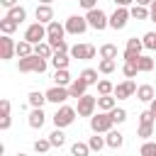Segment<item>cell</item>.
<instances>
[{
	"label": "cell",
	"instance_id": "6da1fadb",
	"mask_svg": "<svg viewBox=\"0 0 156 156\" xmlns=\"http://www.w3.org/2000/svg\"><path fill=\"white\" fill-rule=\"evenodd\" d=\"M76 115H78L76 107H71V105H58L56 112L51 115V122H54L56 129H63V127H68V124L76 122Z\"/></svg>",
	"mask_w": 156,
	"mask_h": 156
},
{
	"label": "cell",
	"instance_id": "7a4b0ae2",
	"mask_svg": "<svg viewBox=\"0 0 156 156\" xmlns=\"http://www.w3.org/2000/svg\"><path fill=\"white\" fill-rule=\"evenodd\" d=\"M46 66H49V61L41 58V56H37V54H32L27 58H20V63H17L20 73H44Z\"/></svg>",
	"mask_w": 156,
	"mask_h": 156
},
{
	"label": "cell",
	"instance_id": "3957f363",
	"mask_svg": "<svg viewBox=\"0 0 156 156\" xmlns=\"http://www.w3.org/2000/svg\"><path fill=\"white\" fill-rule=\"evenodd\" d=\"M112 127H115V122H112L110 112H98V115L90 117V129H93V134H107V132H112Z\"/></svg>",
	"mask_w": 156,
	"mask_h": 156
},
{
	"label": "cell",
	"instance_id": "277c9868",
	"mask_svg": "<svg viewBox=\"0 0 156 156\" xmlns=\"http://www.w3.org/2000/svg\"><path fill=\"white\" fill-rule=\"evenodd\" d=\"M85 20H88V27H90V29H95V32H102V29H107V27H110V15H105L100 7H95V10L85 12Z\"/></svg>",
	"mask_w": 156,
	"mask_h": 156
},
{
	"label": "cell",
	"instance_id": "5b68a950",
	"mask_svg": "<svg viewBox=\"0 0 156 156\" xmlns=\"http://www.w3.org/2000/svg\"><path fill=\"white\" fill-rule=\"evenodd\" d=\"M63 24H66V34H73V37L85 34V29H90V27H88L85 15H71V17H68Z\"/></svg>",
	"mask_w": 156,
	"mask_h": 156
},
{
	"label": "cell",
	"instance_id": "8992f818",
	"mask_svg": "<svg viewBox=\"0 0 156 156\" xmlns=\"http://www.w3.org/2000/svg\"><path fill=\"white\" fill-rule=\"evenodd\" d=\"M24 39L29 41V44H41V41H46V24H41V22H32L27 29H24Z\"/></svg>",
	"mask_w": 156,
	"mask_h": 156
},
{
	"label": "cell",
	"instance_id": "52a82bcc",
	"mask_svg": "<svg viewBox=\"0 0 156 156\" xmlns=\"http://www.w3.org/2000/svg\"><path fill=\"white\" fill-rule=\"evenodd\" d=\"M95 107H98V95H83V98H78V117H93L95 115Z\"/></svg>",
	"mask_w": 156,
	"mask_h": 156
},
{
	"label": "cell",
	"instance_id": "ba28073f",
	"mask_svg": "<svg viewBox=\"0 0 156 156\" xmlns=\"http://www.w3.org/2000/svg\"><path fill=\"white\" fill-rule=\"evenodd\" d=\"M68 54H71V58H78V61H88V58H95L98 49H95L93 44H73Z\"/></svg>",
	"mask_w": 156,
	"mask_h": 156
},
{
	"label": "cell",
	"instance_id": "9c48e42d",
	"mask_svg": "<svg viewBox=\"0 0 156 156\" xmlns=\"http://www.w3.org/2000/svg\"><path fill=\"white\" fill-rule=\"evenodd\" d=\"M71 98V93H68V88H61V85H51L49 90H46V100L49 102H54L56 107L58 105H66V100Z\"/></svg>",
	"mask_w": 156,
	"mask_h": 156
},
{
	"label": "cell",
	"instance_id": "30bf717a",
	"mask_svg": "<svg viewBox=\"0 0 156 156\" xmlns=\"http://www.w3.org/2000/svg\"><path fill=\"white\" fill-rule=\"evenodd\" d=\"M129 7H117L112 15H110V27L112 29H124L127 27V22H129Z\"/></svg>",
	"mask_w": 156,
	"mask_h": 156
},
{
	"label": "cell",
	"instance_id": "8fae6325",
	"mask_svg": "<svg viewBox=\"0 0 156 156\" xmlns=\"http://www.w3.org/2000/svg\"><path fill=\"white\" fill-rule=\"evenodd\" d=\"M136 83L132 80V78H127V80H122L119 85H115V98L117 100H127V98H132V95H136Z\"/></svg>",
	"mask_w": 156,
	"mask_h": 156
},
{
	"label": "cell",
	"instance_id": "7c38bea8",
	"mask_svg": "<svg viewBox=\"0 0 156 156\" xmlns=\"http://www.w3.org/2000/svg\"><path fill=\"white\" fill-rule=\"evenodd\" d=\"M15 54H17V44H15L7 34H2V37H0V58H2V61H10Z\"/></svg>",
	"mask_w": 156,
	"mask_h": 156
},
{
	"label": "cell",
	"instance_id": "4fadbf2b",
	"mask_svg": "<svg viewBox=\"0 0 156 156\" xmlns=\"http://www.w3.org/2000/svg\"><path fill=\"white\" fill-rule=\"evenodd\" d=\"M34 17H37V22L49 24V22H54V7H51V5H37Z\"/></svg>",
	"mask_w": 156,
	"mask_h": 156
},
{
	"label": "cell",
	"instance_id": "5bb4252c",
	"mask_svg": "<svg viewBox=\"0 0 156 156\" xmlns=\"http://www.w3.org/2000/svg\"><path fill=\"white\" fill-rule=\"evenodd\" d=\"M68 93H71V98H83V95H88V83L78 76V78H73V83L68 85Z\"/></svg>",
	"mask_w": 156,
	"mask_h": 156
},
{
	"label": "cell",
	"instance_id": "9a60e30c",
	"mask_svg": "<svg viewBox=\"0 0 156 156\" xmlns=\"http://www.w3.org/2000/svg\"><path fill=\"white\" fill-rule=\"evenodd\" d=\"M66 37V24H61V22H49L46 24V39H63Z\"/></svg>",
	"mask_w": 156,
	"mask_h": 156
},
{
	"label": "cell",
	"instance_id": "2e32d148",
	"mask_svg": "<svg viewBox=\"0 0 156 156\" xmlns=\"http://www.w3.org/2000/svg\"><path fill=\"white\" fill-rule=\"evenodd\" d=\"M44 122H46V115H44V110H41V107L32 110V112H29V117H27V124H29L32 129H41V127H44Z\"/></svg>",
	"mask_w": 156,
	"mask_h": 156
},
{
	"label": "cell",
	"instance_id": "e0dca14e",
	"mask_svg": "<svg viewBox=\"0 0 156 156\" xmlns=\"http://www.w3.org/2000/svg\"><path fill=\"white\" fill-rule=\"evenodd\" d=\"M68 63H71V54H68V51H56V54L51 56V66H54L56 71L68 68Z\"/></svg>",
	"mask_w": 156,
	"mask_h": 156
},
{
	"label": "cell",
	"instance_id": "ac0fdd59",
	"mask_svg": "<svg viewBox=\"0 0 156 156\" xmlns=\"http://www.w3.org/2000/svg\"><path fill=\"white\" fill-rule=\"evenodd\" d=\"M117 107V98L115 95H98V110L100 112H112Z\"/></svg>",
	"mask_w": 156,
	"mask_h": 156
},
{
	"label": "cell",
	"instance_id": "d6986e66",
	"mask_svg": "<svg viewBox=\"0 0 156 156\" xmlns=\"http://www.w3.org/2000/svg\"><path fill=\"white\" fill-rule=\"evenodd\" d=\"M154 98H156V90H154V85L144 83V85H139V88H136V100H141V102H151Z\"/></svg>",
	"mask_w": 156,
	"mask_h": 156
},
{
	"label": "cell",
	"instance_id": "ffe728a7",
	"mask_svg": "<svg viewBox=\"0 0 156 156\" xmlns=\"http://www.w3.org/2000/svg\"><path fill=\"white\" fill-rule=\"evenodd\" d=\"M27 102H29L32 110H37V107H44V102H49V100H46V93H41V90H32V93L27 95Z\"/></svg>",
	"mask_w": 156,
	"mask_h": 156
},
{
	"label": "cell",
	"instance_id": "44dd1931",
	"mask_svg": "<svg viewBox=\"0 0 156 156\" xmlns=\"http://www.w3.org/2000/svg\"><path fill=\"white\" fill-rule=\"evenodd\" d=\"M105 141H107L110 149H122V144H124V134L117 132V129H112V132L105 134Z\"/></svg>",
	"mask_w": 156,
	"mask_h": 156
},
{
	"label": "cell",
	"instance_id": "7402d4cb",
	"mask_svg": "<svg viewBox=\"0 0 156 156\" xmlns=\"http://www.w3.org/2000/svg\"><path fill=\"white\" fill-rule=\"evenodd\" d=\"M73 83V78H71V73H68V68H61V71H56L54 73V85H61V88H68Z\"/></svg>",
	"mask_w": 156,
	"mask_h": 156
},
{
	"label": "cell",
	"instance_id": "603a6c76",
	"mask_svg": "<svg viewBox=\"0 0 156 156\" xmlns=\"http://www.w3.org/2000/svg\"><path fill=\"white\" fill-rule=\"evenodd\" d=\"M136 66H139V73H149V71H154L156 68V61H154V56H139V61H136Z\"/></svg>",
	"mask_w": 156,
	"mask_h": 156
},
{
	"label": "cell",
	"instance_id": "cb8c5ba5",
	"mask_svg": "<svg viewBox=\"0 0 156 156\" xmlns=\"http://www.w3.org/2000/svg\"><path fill=\"white\" fill-rule=\"evenodd\" d=\"M5 17H10V20H15L17 24H22L24 20H27V10L22 7V5H17V7H12V10H7V15Z\"/></svg>",
	"mask_w": 156,
	"mask_h": 156
},
{
	"label": "cell",
	"instance_id": "d4e9b609",
	"mask_svg": "<svg viewBox=\"0 0 156 156\" xmlns=\"http://www.w3.org/2000/svg\"><path fill=\"white\" fill-rule=\"evenodd\" d=\"M129 15H132V20H139V22H141V20H149V17H151V10H149V7L132 5V7H129Z\"/></svg>",
	"mask_w": 156,
	"mask_h": 156
},
{
	"label": "cell",
	"instance_id": "484cf974",
	"mask_svg": "<svg viewBox=\"0 0 156 156\" xmlns=\"http://www.w3.org/2000/svg\"><path fill=\"white\" fill-rule=\"evenodd\" d=\"M98 73H100L98 68H83V71H80V78H83V80H85L88 85H98V83H100Z\"/></svg>",
	"mask_w": 156,
	"mask_h": 156
},
{
	"label": "cell",
	"instance_id": "4316f807",
	"mask_svg": "<svg viewBox=\"0 0 156 156\" xmlns=\"http://www.w3.org/2000/svg\"><path fill=\"white\" fill-rule=\"evenodd\" d=\"M32 54H34V44H29L27 39L17 41V56H20V58H27V56H32Z\"/></svg>",
	"mask_w": 156,
	"mask_h": 156
},
{
	"label": "cell",
	"instance_id": "83f0119b",
	"mask_svg": "<svg viewBox=\"0 0 156 156\" xmlns=\"http://www.w3.org/2000/svg\"><path fill=\"white\" fill-rule=\"evenodd\" d=\"M34 54H37V56H41V58H46V61H51L54 49L49 46V41H41V44H37V46H34Z\"/></svg>",
	"mask_w": 156,
	"mask_h": 156
},
{
	"label": "cell",
	"instance_id": "f1b7e54d",
	"mask_svg": "<svg viewBox=\"0 0 156 156\" xmlns=\"http://www.w3.org/2000/svg\"><path fill=\"white\" fill-rule=\"evenodd\" d=\"M46 139H49V141H51V146H56V149H61V146L66 144V134H63V129H54Z\"/></svg>",
	"mask_w": 156,
	"mask_h": 156
},
{
	"label": "cell",
	"instance_id": "f546056e",
	"mask_svg": "<svg viewBox=\"0 0 156 156\" xmlns=\"http://www.w3.org/2000/svg\"><path fill=\"white\" fill-rule=\"evenodd\" d=\"M115 68H117V61H115V58H100V63H98V71H100L102 76L112 73Z\"/></svg>",
	"mask_w": 156,
	"mask_h": 156
},
{
	"label": "cell",
	"instance_id": "4dcf8cb0",
	"mask_svg": "<svg viewBox=\"0 0 156 156\" xmlns=\"http://www.w3.org/2000/svg\"><path fill=\"white\" fill-rule=\"evenodd\" d=\"M88 146H90V151H102V149L107 146V141H105V136H100V134H93V136L88 139Z\"/></svg>",
	"mask_w": 156,
	"mask_h": 156
},
{
	"label": "cell",
	"instance_id": "1f68e13d",
	"mask_svg": "<svg viewBox=\"0 0 156 156\" xmlns=\"http://www.w3.org/2000/svg\"><path fill=\"white\" fill-rule=\"evenodd\" d=\"M71 154H73V156H90L88 141H76V144H71Z\"/></svg>",
	"mask_w": 156,
	"mask_h": 156
},
{
	"label": "cell",
	"instance_id": "d6a6232c",
	"mask_svg": "<svg viewBox=\"0 0 156 156\" xmlns=\"http://www.w3.org/2000/svg\"><path fill=\"white\" fill-rule=\"evenodd\" d=\"M17 27H20V24H17L15 20H10V17H2V20H0V32H2V34H7V37H10Z\"/></svg>",
	"mask_w": 156,
	"mask_h": 156
},
{
	"label": "cell",
	"instance_id": "836d02e7",
	"mask_svg": "<svg viewBox=\"0 0 156 156\" xmlns=\"http://www.w3.org/2000/svg\"><path fill=\"white\" fill-rule=\"evenodd\" d=\"M100 58H117V46L115 44H102L100 46Z\"/></svg>",
	"mask_w": 156,
	"mask_h": 156
},
{
	"label": "cell",
	"instance_id": "e575fe53",
	"mask_svg": "<svg viewBox=\"0 0 156 156\" xmlns=\"http://www.w3.org/2000/svg\"><path fill=\"white\" fill-rule=\"evenodd\" d=\"M98 95H115V85H112L110 80L100 78V83H98Z\"/></svg>",
	"mask_w": 156,
	"mask_h": 156
},
{
	"label": "cell",
	"instance_id": "d590c367",
	"mask_svg": "<svg viewBox=\"0 0 156 156\" xmlns=\"http://www.w3.org/2000/svg\"><path fill=\"white\" fill-rule=\"evenodd\" d=\"M136 136H139V139H144V141H149V139L154 136V124H139Z\"/></svg>",
	"mask_w": 156,
	"mask_h": 156
},
{
	"label": "cell",
	"instance_id": "8d00e7d4",
	"mask_svg": "<svg viewBox=\"0 0 156 156\" xmlns=\"http://www.w3.org/2000/svg\"><path fill=\"white\" fill-rule=\"evenodd\" d=\"M141 41H144V49H149V51L156 54V32H146L141 37Z\"/></svg>",
	"mask_w": 156,
	"mask_h": 156
},
{
	"label": "cell",
	"instance_id": "74e56055",
	"mask_svg": "<svg viewBox=\"0 0 156 156\" xmlns=\"http://www.w3.org/2000/svg\"><path fill=\"white\" fill-rule=\"evenodd\" d=\"M122 73H124L127 78H134V76L139 73V66H136V61H124V66H122Z\"/></svg>",
	"mask_w": 156,
	"mask_h": 156
},
{
	"label": "cell",
	"instance_id": "f35d334b",
	"mask_svg": "<svg viewBox=\"0 0 156 156\" xmlns=\"http://www.w3.org/2000/svg\"><path fill=\"white\" fill-rule=\"evenodd\" d=\"M124 49H129V51H136V54H141V49H144V41L141 39H136V37H129L127 39V46Z\"/></svg>",
	"mask_w": 156,
	"mask_h": 156
},
{
	"label": "cell",
	"instance_id": "ab89813d",
	"mask_svg": "<svg viewBox=\"0 0 156 156\" xmlns=\"http://www.w3.org/2000/svg\"><path fill=\"white\" fill-rule=\"evenodd\" d=\"M110 117H112L115 124H122V122L127 119V110H124V107H115V110L110 112Z\"/></svg>",
	"mask_w": 156,
	"mask_h": 156
},
{
	"label": "cell",
	"instance_id": "60d3db41",
	"mask_svg": "<svg viewBox=\"0 0 156 156\" xmlns=\"http://www.w3.org/2000/svg\"><path fill=\"white\" fill-rule=\"evenodd\" d=\"M139 154H141V156H156V141H151V139L144 141L141 149H139Z\"/></svg>",
	"mask_w": 156,
	"mask_h": 156
},
{
	"label": "cell",
	"instance_id": "b9f144b4",
	"mask_svg": "<svg viewBox=\"0 0 156 156\" xmlns=\"http://www.w3.org/2000/svg\"><path fill=\"white\" fill-rule=\"evenodd\" d=\"M49 149H51V141H49V139H37V141H34V151H37V154H46Z\"/></svg>",
	"mask_w": 156,
	"mask_h": 156
},
{
	"label": "cell",
	"instance_id": "7bdbcfd3",
	"mask_svg": "<svg viewBox=\"0 0 156 156\" xmlns=\"http://www.w3.org/2000/svg\"><path fill=\"white\" fill-rule=\"evenodd\" d=\"M10 110H12L10 100H7V98H2V100H0V117H7V115H10Z\"/></svg>",
	"mask_w": 156,
	"mask_h": 156
},
{
	"label": "cell",
	"instance_id": "ee69618b",
	"mask_svg": "<svg viewBox=\"0 0 156 156\" xmlns=\"http://www.w3.org/2000/svg\"><path fill=\"white\" fill-rule=\"evenodd\" d=\"M154 122H156V119H154V115H151L149 110L139 115V124H154Z\"/></svg>",
	"mask_w": 156,
	"mask_h": 156
},
{
	"label": "cell",
	"instance_id": "f6af8a7d",
	"mask_svg": "<svg viewBox=\"0 0 156 156\" xmlns=\"http://www.w3.org/2000/svg\"><path fill=\"white\" fill-rule=\"evenodd\" d=\"M78 2H80V7H83L85 12H90V10L98 7V0H78Z\"/></svg>",
	"mask_w": 156,
	"mask_h": 156
},
{
	"label": "cell",
	"instance_id": "bcb514c9",
	"mask_svg": "<svg viewBox=\"0 0 156 156\" xmlns=\"http://www.w3.org/2000/svg\"><path fill=\"white\" fill-rule=\"evenodd\" d=\"M139 56H141V54L129 51V49H124V54H122V58H124V61H139Z\"/></svg>",
	"mask_w": 156,
	"mask_h": 156
},
{
	"label": "cell",
	"instance_id": "7dc6e473",
	"mask_svg": "<svg viewBox=\"0 0 156 156\" xmlns=\"http://www.w3.org/2000/svg\"><path fill=\"white\" fill-rule=\"evenodd\" d=\"M10 124H12V117H10V115H7V117H0V129H2V132H7Z\"/></svg>",
	"mask_w": 156,
	"mask_h": 156
},
{
	"label": "cell",
	"instance_id": "c3c4849f",
	"mask_svg": "<svg viewBox=\"0 0 156 156\" xmlns=\"http://www.w3.org/2000/svg\"><path fill=\"white\" fill-rule=\"evenodd\" d=\"M0 5L5 10H12V7H17V0H0Z\"/></svg>",
	"mask_w": 156,
	"mask_h": 156
},
{
	"label": "cell",
	"instance_id": "681fc988",
	"mask_svg": "<svg viewBox=\"0 0 156 156\" xmlns=\"http://www.w3.org/2000/svg\"><path fill=\"white\" fill-rule=\"evenodd\" d=\"M117 7H129V5H134V0H112Z\"/></svg>",
	"mask_w": 156,
	"mask_h": 156
},
{
	"label": "cell",
	"instance_id": "f907efd6",
	"mask_svg": "<svg viewBox=\"0 0 156 156\" xmlns=\"http://www.w3.org/2000/svg\"><path fill=\"white\" fill-rule=\"evenodd\" d=\"M151 2L154 0H134V5H139V7H151Z\"/></svg>",
	"mask_w": 156,
	"mask_h": 156
},
{
	"label": "cell",
	"instance_id": "816d5d0a",
	"mask_svg": "<svg viewBox=\"0 0 156 156\" xmlns=\"http://www.w3.org/2000/svg\"><path fill=\"white\" fill-rule=\"evenodd\" d=\"M149 112H151V115H154V119H156V98L149 102Z\"/></svg>",
	"mask_w": 156,
	"mask_h": 156
},
{
	"label": "cell",
	"instance_id": "f5cc1de1",
	"mask_svg": "<svg viewBox=\"0 0 156 156\" xmlns=\"http://www.w3.org/2000/svg\"><path fill=\"white\" fill-rule=\"evenodd\" d=\"M54 0H39V5H51Z\"/></svg>",
	"mask_w": 156,
	"mask_h": 156
},
{
	"label": "cell",
	"instance_id": "db71d44e",
	"mask_svg": "<svg viewBox=\"0 0 156 156\" xmlns=\"http://www.w3.org/2000/svg\"><path fill=\"white\" fill-rule=\"evenodd\" d=\"M149 20H151V22L156 24V12H151V17H149Z\"/></svg>",
	"mask_w": 156,
	"mask_h": 156
},
{
	"label": "cell",
	"instance_id": "11a10c76",
	"mask_svg": "<svg viewBox=\"0 0 156 156\" xmlns=\"http://www.w3.org/2000/svg\"><path fill=\"white\" fill-rule=\"evenodd\" d=\"M149 10H151V12H156V0L151 2V7H149Z\"/></svg>",
	"mask_w": 156,
	"mask_h": 156
},
{
	"label": "cell",
	"instance_id": "9f6ffc18",
	"mask_svg": "<svg viewBox=\"0 0 156 156\" xmlns=\"http://www.w3.org/2000/svg\"><path fill=\"white\" fill-rule=\"evenodd\" d=\"M15 156H27V154H22V151H17V154H15Z\"/></svg>",
	"mask_w": 156,
	"mask_h": 156
},
{
	"label": "cell",
	"instance_id": "6f0895ef",
	"mask_svg": "<svg viewBox=\"0 0 156 156\" xmlns=\"http://www.w3.org/2000/svg\"><path fill=\"white\" fill-rule=\"evenodd\" d=\"M154 61H156V56H154Z\"/></svg>",
	"mask_w": 156,
	"mask_h": 156
}]
</instances>
